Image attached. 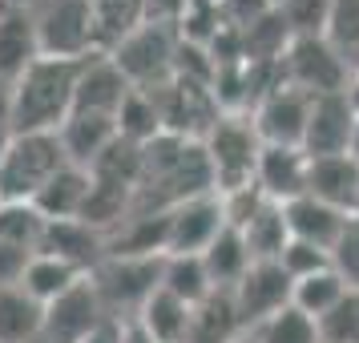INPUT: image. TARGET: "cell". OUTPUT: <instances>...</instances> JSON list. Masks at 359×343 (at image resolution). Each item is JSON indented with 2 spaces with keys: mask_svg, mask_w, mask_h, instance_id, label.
I'll return each instance as SVG.
<instances>
[{
  "mask_svg": "<svg viewBox=\"0 0 359 343\" xmlns=\"http://www.w3.org/2000/svg\"><path fill=\"white\" fill-rule=\"evenodd\" d=\"M271 4H275V8H287V4H291V0H271Z\"/></svg>",
  "mask_w": 359,
  "mask_h": 343,
  "instance_id": "cell-49",
  "label": "cell"
},
{
  "mask_svg": "<svg viewBox=\"0 0 359 343\" xmlns=\"http://www.w3.org/2000/svg\"><path fill=\"white\" fill-rule=\"evenodd\" d=\"M41 323H45V307L25 287H4L0 291V343L41 339Z\"/></svg>",
  "mask_w": 359,
  "mask_h": 343,
  "instance_id": "cell-29",
  "label": "cell"
},
{
  "mask_svg": "<svg viewBox=\"0 0 359 343\" xmlns=\"http://www.w3.org/2000/svg\"><path fill=\"white\" fill-rule=\"evenodd\" d=\"M307 194L335 206V210L355 214L359 206V162L351 154H331V158H311Z\"/></svg>",
  "mask_w": 359,
  "mask_h": 343,
  "instance_id": "cell-18",
  "label": "cell"
},
{
  "mask_svg": "<svg viewBox=\"0 0 359 343\" xmlns=\"http://www.w3.org/2000/svg\"><path fill=\"white\" fill-rule=\"evenodd\" d=\"M307 174H311V154L303 146H262L255 186L262 190V198L287 206V202L307 194Z\"/></svg>",
  "mask_w": 359,
  "mask_h": 343,
  "instance_id": "cell-16",
  "label": "cell"
},
{
  "mask_svg": "<svg viewBox=\"0 0 359 343\" xmlns=\"http://www.w3.org/2000/svg\"><path fill=\"white\" fill-rule=\"evenodd\" d=\"M41 53L36 0H0V77L17 81Z\"/></svg>",
  "mask_w": 359,
  "mask_h": 343,
  "instance_id": "cell-13",
  "label": "cell"
},
{
  "mask_svg": "<svg viewBox=\"0 0 359 343\" xmlns=\"http://www.w3.org/2000/svg\"><path fill=\"white\" fill-rule=\"evenodd\" d=\"M323 343H359V287L343 295L323 319H315Z\"/></svg>",
  "mask_w": 359,
  "mask_h": 343,
  "instance_id": "cell-37",
  "label": "cell"
},
{
  "mask_svg": "<svg viewBox=\"0 0 359 343\" xmlns=\"http://www.w3.org/2000/svg\"><path fill=\"white\" fill-rule=\"evenodd\" d=\"M202 262H206V271H210L214 291H234L238 278L250 271L255 259H250V250H246L243 234H238L234 227H226L206 250H202Z\"/></svg>",
  "mask_w": 359,
  "mask_h": 343,
  "instance_id": "cell-28",
  "label": "cell"
},
{
  "mask_svg": "<svg viewBox=\"0 0 359 343\" xmlns=\"http://www.w3.org/2000/svg\"><path fill=\"white\" fill-rule=\"evenodd\" d=\"M133 93V85L126 81V73L109 61V53H93L81 69L77 81V105L73 109H89V114H109L117 117L121 101Z\"/></svg>",
  "mask_w": 359,
  "mask_h": 343,
  "instance_id": "cell-17",
  "label": "cell"
},
{
  "mask_svg": "<svg viewBox=\"0 0 359 343\" xmlns=\"http://www.w3.org/2000/svg\"><path fill=\"white\" fill-rule=\"evenodd\" d=\"M57 137H61V146H65L69 162L81 166V170H89V166L97 162L101 154L117 142V117L89 114V109H73L69 121L57 130Z\"/></svg>",
  "mask_w": 359,
  "mask_h": 343,
  "instance_id": "cell-19",
  "label": "cell"
},
{
  "mask_svg": "<svg viewBox=\"0 0 359 343\" xmlns=\"http://www.w3.org/2000/svg\"><path fill=\"white\" fill-rule=\"evenodd\" d=\"M214 4H222V0H214Z\"/></svg>",
  "mask_w": 359,
  "mask_h": 343,
  "instance_id": "cell-53",
  "label": "cell"
},
{
  "mask_svg": "<svg viewBox=\"0 0 359 343\" xmlns=\"http://www.w3.org/2000/svg\"><path fill=\"white\" fill-rule=\"evenodd\" d=\"M230 295H234V307H238L243 327L255 331L271 315H278L283 307H291L294 278L283 271V262H250V271L238 278V287Z\"/></svg>",
  "mask_w": 359,
  "mask_h": 343,
  "instance_id": "cell-11",
  "label": "cell"
},
{
  "mask_svg": "<svg viewBox=\"0 0 359 343\" xmlns=\"http://www.w3.org/2000/svg\"><path fill=\"white\" fill-rule=\"evenodd\" d=\"M29 259H33L29 250H20V246H13V243L0 238V291H4V287H20Z\"/></svg>",
  "mask_w": 359,
  "mask_h": 343,
  "instance_id": "cell-41",
  "label": "cell"
},
{
  "mask_svg": "<svg viewBox=\"0 0 359 343\" xmlns=\"http://www.w3.org/2000/svg\"><path fill=\"white\" fill-rule=\"evenodd\" d=\"M238 343H255V335H250V331H246V335H243V339H238Z\"/></svg>",
  "mask_w": 359,
  "mask_h": 343,
  "instance_id": "cell-50",
  "label": "cell"
},
{
  "mask_svg": "<svg viewBox=\"0 0 359 343\" xmlns=\"http://www.w3.org/2000/svg\"><path fill=\"white\" fill-rule=\"evenodd\" d=\"M89 283L97 287V299L114 323H133L149 295L162 287V255L137 259V255H105L89 271Z\"/></svg>",
  "mask_w": 359,
  "mask_h": 343,
  "instance_id": "cell-5",
  "label": "cell"
},
{
  "mask_svg": "<svg viewBox=\"0 0 359 343\" xmlns=\"http://www.w3.org/2000/svg\"><path fill=\"white\" fill-rule=\"evenodd\" d=\"M89 190H93V174L81 170V166L69 162L57 178L36 194V210L45 214L49 222H81V210L89 202Z\"/></svg>",
  "mask_w": 359,
  "mask_h": 343,
  "instance_id": "cell-21",
  "label": "cell"
},
{
  "mask_svg": "<svg viewBox=\"0 0 359 343\" xmlns=\"http://www.w3.org/2000/svg\"><path fill=\"white\" fill-rule=\"evenodd\" d=\"M69 166L57 133H13L0 162V202H36V194Z\"/></svg>",
  "mask_w": 359,
  "mask_h": 343,
  "instance_id": "cell-4",
  "label": "cell"
},
{
  "mask_svg": "<svg viewBox=\"0 0 359 343\" xmlns=\"http://www.w3.org/2000/svg\"><path fill=\"white\" fill-rule=\"evenodd\" d=\"M162 291H170L174 299L198 307L206 295H214L210 271L202 255H162Z\"/></svg>",
  "mask_w": 359,
  "mask_h": 343,
  "instance_id": "cell-30",
  "label": "cell"
},
{
  "mask_svg": "<svg viewBox=\"0 0 359 343\" xmlns=\"http://www.w3.org/2000/svg\"><path fill=\"white\" fill-rule=\"evenodd\" d=\"M109 323V315L101 307L97 287L89 283V275L65 291L61 299L45 303V323H41V339L45 343H85L97 327Z\"/></svg>",
  "mask_w": 359,
  "mask_h": 343,
  "instance_id": "cell-10",
  "label": "cell"
},
{
  "mask_svg": "<svg viewBox=\"0 0 359 343\" xmlns=\"http://www.w3.org/2000/svg\"><path fill=\"white\" fill-rule=\"evenodd\" d=\"M359 117L351 109L347 93H327V97L311 101L307 114V133H303V149L311 158H331V154H351V137H355Z\"/></svg>",
  "mask_w": 359,
  "mask_h": 343,
  "instance_id": "cell-15",
  "label": "cell"
},
{
  "mask_svg": "<svg viewBox=\"0 0 359 343\" xmlns=\"http://www.w3.org/2000/svg\"><path fill=\"white\" fill-rule=\"evenodd\" d=\"M246 335L238 307H234V295L230 291H214L190 315V339L186 343H238Z\"/></svg>",
  "mask_w": 359,
  "mask_h": 343,
  "instance_id": "cell-23",
  "label": "cell"
},
{
  "mask_svg": "<svg viewBox=\"0 0 359 343\" xmlns=\"http://www.w3.org/2000/svg\"><path fill=\"white\" fill-rule=\"evenodd\" d=\"M121 327H126V323H114V319H109V323L97 327V331H93L85 343H121Z\"/></svg>",
  "mask_w": 359,
  "mask_h": 343,
  "instance_id": "cell-44",
  "label": "cell"
},
{
  "mask_svg": "<svg viewBox=\"0 0 359 343\" xmlns=\"http://www.w3.org/2000/svg\"><path fill=\"white\" fill-rule=\"evenodd\" d=\"M178 29L174 25H158L146 20L142 29H133L117 49H109L114 61L126 81L133 89H162L165 81H174V65H178Z\"/></svg>",
  "mask_w": 359,
  "mask_h": 343,
  "instance_id": "cell-7",
  "label": "cell"
},
{
  "mask_svg": "<svg viewBox=\"0 0 359 343\" xmlns=\"http://www.w3.org/2000/svg\"><path fill=\"white\" fill-rule=\"evenodd\" d=\"M283 271L291 278H307V275H315V271H327L331 267V255L327 250H319V246H307V243H287V250H283Z\"/></svg>",
  "mask_w": 359,
  "mask_h": 343,
  "instance_id": "cell-39",
  "label": "cell"
},
{
  "mask_svg": "<svg viewBox=\"0 0 359 343\" xmlns=\"http://www.w3.org/2000/svg\"><path fill=\"white\" fill-rule=\"evenodd\" d=\"M226 230L222 198L202 194L174 210H165V255H202L206 246Z\"/></svg>",
  "mask_w": 359,
  "mask_h": 343,
  "instance_id": "cell-12",
  "label": "cell"
},
{
  "mask_svg": "<svg viewBox=\"0 0 359 343\" xmlns=\"http://www.w3.org/2000/svg\"><path fill=\"white\" fill-rule=\"evenodd\" d=\"M121 343H154V339H149L137 323H126V327H121Z\"/></svg>",
  "mask_w": 359,
  "mask_h": 343,
  "instance_id": "cell-45",
  "label": "cell"
},
{
  "mask_svg": "<svg viewBox=\"0 0 359 343\" xmlns=\"http://www.w3.org/2000/svg\"><path fill=\"white\" fill-rule=\"evenodd\" d=\"M81 278H85L81 267H73V262H65V259H57V255H45V250H41V255L29 259L20 287H25V291L45 307V303H53V299H61L65 291H73Z\"/></svg>",
  "mask_w": 359,
  "mask_h": 343,
  "instance_id": "cell-27",
  "label": "cell"
},
{
  "mask_svg": "<svg viewBox=\"0 0 359 343\" xmlns=\"http://www.w3.org/2000/svg\"><path fill=\"white\" fill-rule=\"evenodd\" d=\"M347 101H351V109H355V117H359V73H351V81H347Z\"/></svg>",
  "mask_w": 359,
  "mask_h": 343,
  "instance_id": "cell-46",
  "label": "cell"
},
{
  "mask_svg": "<svg viewBox=\"0 0 359 343\" xmlns=\"http://www.w3.org/2000/svg\"><path fill=\"white\" fill-rule=\"evenodd\" d=\"M283 85H291L307 97H327L343 93L351 81V61L343 57L323 33H294L283 61H278Z\"/></svg>",
  "mask_w": 359,
  "mask_h": 343,
  "instance_id": "cell-6",
  "label": "cell"
},
{
  "mask_svg": "<svg viewBox=\"0 0 359 343\" xmlns=\"http://www.w3.org/2000/svg\"><path fill=\"white\" fill-rule=\"evenodd\" d=\"M202 194H214V178L210 166H206V154H202V142L162 133L149 146H142V178L133 190V210L165 214Z\"/></svg>",
  "mask_w": 359,
  "mask_h": 343,
  "instance_id": "cell-1",
  "label": "cell"
},
{
  "mask_svg": "<svg viewBox=\"0 0 359 343\" xmlns=\"http://www.w3.org/2000/svg\"><path fill=\"white\" fill-rule=\"evenodd\" d=\"M323 36L347 61H355L359 57V0H331L327 4Z\"/></svg>",
  "mask_w": 359,
  "mask_h": 343,
  "instance_id": "cell-36",
  "label": "cell"
},
{
  "mask_svg": "<svg viewBox=\"0 0 359 343\" xmlns=\"http://www.w3.org/2000/svg\"><path fill=\"white\" fill-rule=\"evenodd\" d=\"M33 343H45V339H33Z\"/></svg>",
  "mask_w": 359,
  "mask_h": 343,
  "instance_id": "cell-52",
  "label": "cell"
},
{
  "mask_svg": "<svg viewBox=\"0 0 359 343\" xmlns=\"http://www.w3.org/2000/svg\"><path fill=\"white\" fill-rule=\"evenodd\" d=\"M347 291H351V287L343 283V275L335 267H327V271H315V275H307V278H294L291 307H299L303 315H311V319H323Z\"/></svg>",
  "mask_w": 359,
  "mask_h": 343,
  "instance_id": "cell-31",
  "label": "cell"
},
{
  "mask_svg": "<svg viewBox=\"0 0 359 343\" xmlns=\"http://www.w3.org/2000/svg\"><path fill=\"white\" fill-rule=\"evenodd\" d=\"M351 73H359V57H355V61H351Z\"/></svg>",
  "mask_w": 359,
  "mask_h": 343,
  "instance_id": "cell-51",
  "label": "cell"
},
{
  "mask_svg": "<svg viewBox=\"0 0 359 343\" xmlns=\"http://www.w3.org/2000/svg\"><path fill=\"white\" fill-rule=\"evenodd\" d=\"M218 8H222V25H226V29H234V33H246V29H250L255 20L266 17L275 4H271V0H222Z\"/></svg>",
  "mask_w": 359,
  "mask_h": 343,
  "instance_id": "cell-40",
  "label": "cell"
},
{
  "mask_svg": "<svg viewBox=\"0 0 359 343\" xmlns=\"http://www.w3.org/2000/svg\"><path fill=\"white\" fill-rule=\"evenodd\" d=\"M45 230H49V218L33 202H0V238L4 243L36 255L45 243Z\"/></svg>",
  "mask_w": 359,
  "mask_h": 343,
  "instance_id": "cell-32",
  "label": "cell"
},
{
  "mask_svg": "<svg viewBox=\"0 0 359 343\" xmlns=\"http://www.w3.org/2000/svg\"><path fill=\"white\" fill-rule=\"evenodd\" d=\"M190 0H146V20H158V25H174L178 29L182 13H186Z\"/></svg>",
  "mask_w": 359,
  "mask_h": 343,
  "instance_id": "cell-42",
  "label": "cell"
},
{
  "mask_svg": "<svg viewBox=\"0 0 359 343\" xmlns=\"http://www.w3.org/2000/svg\"><path fill=\"white\" fill-rule=\"evenodd\" d=\"M146 93H154V105H158V117H162V133L186 137V142H202L214 130V121L222 117V105L214 101L210 85L186 81V77H174L162 89H146Z\"/></svg>",
  "mask_w": 359,
  "mask_h": 343,
  "instance_id": "cell-8",
  "label": "cell"
},
{
  "mask_svg": "<svg viewBox=\"0 0 359 343\" xmlns=\"http://www.w3.org/2000/svg\"><path fill=\"white\" fill-rule=\"evenodd\" d=\"M89 174L101 182H114V186H126V190H137V178H142V146L117 137L114 146L89 166Z\"/></svg>",
  "mask_w": 359,
  "mask_h": 343,
  "instance_id": "cell-34",
  "label": "cell"
},
{
  "mask_svg": "<svg viewBox=\"0 0 359 343\" xmlns=\"http://www.w3.org/2000/svg\"><path fill=\"white\" fill-rule=\"evenodd\" d=\"M89 57H36L13 81V133H57L77 105V81Z\"/></svg>",
  "mask_w": 359,
  "mask_h": 343,
  "instance_id": "cell-2",
  "label": "cell"
},
{
  "mask_svg": "<svg viewBox=\"0 0 359 343\" xmlns=\"http://www.w3.org/2000/svg\"><path fill=\"white\" fill-rule=\"evenodd\" d=\"M355 214H359V206H355Z\"/></svg>",
  "mask_w": 359,
  "mask_h": 343,
  "instance_id": "cell-54",
  "label": "cell"
},
{
  "mask_svg": "<svg viewBox=\"0 0 359 343\" xmlns=\"http://www.w3.org/2000/svg\"><path fill=\"white\" fill-rule=\"evenodd\" d=\"M238 234H243V243H246V250H250V259L255 262H278L283 259V250H287V243H291L287 210L266 198L259 210L246 218V227L238 230Z\"/></svg>",
  "mask_w": 359,
  "mask_h": 343,
  "instance_id": "cell-24",
  "label": "cell"
},
{
  "mask_svg": "<svg viewBox=\"0 0 359 343\" xmlns=\"http://www.w3.org/2000/svg\"><path fill=\"white\" fill-rule=\"evenodd\" d=\"M36 29H41V53L45 57L81 61V57L97 53L89 0H36Z\"/></svg>",
  "mask_w": 359,
  "mask_h": 343,
  "instance_id": "cell-9",
  "label": "cell"
},
{
  "mask_svg": "<svg viewBox=\"0 0 359 343\" xmlns=\"http://www.w3.org/2000/svg\"><path fill=\"white\" fill-rule=\"evenodd\" d=\"M41 250L73 262V267H81L85 275H89V271L105 259V234H97V230L85 227V222H49ZM41 250H36V255H41Z\"/></svg>",
  "mask_w": 359,
  "mask_h": 343,
  "instance_id": "cell-22",
  "label": "cell"
},
{
  "mask_svg": "<svg viewBox=\"0 0 359 343\" xmlns=\"http://www.w3.org/2000/svg\"><path fill=\"white\" fill-rule=\"evenodd\" d=\"M202 154H206V166H210L214 194H230V190L255 186L262 137L255 130L250 114H222L214 121V130L202 137Z\"/></svg>",
  "mask_w": 359,
  "mask_h": 343,
  "instance_id": "cell-3",
  "label": "cell"
},
{
  "mask_svg": "<svg viewBox=\"0 0 359 343\" xmlns=\"http://www.w3.org/2000/svg\"><path fill=\"white\" fill-rule=\"evenodd\" d=\"M250 335H255V343H323L315 319L303 315L299 307H283L278 315H271L266 323L255 327Z\"/></svg>",
  "mask_w": 359,
  "mask_h": 343,
  "instance_id": "cell-35",
  "label": "cell"
},
{
  "mask_svg": "<svg viewBox=\"0 0 359 343\" xmlns=\"http://www.w3.org/2000/svg\"><path fill=\"white\" fill-rule=\"evenodd\" d=\"M311 101L315 97L299 93L291 85H275V89L250 109V121H255V130H259L262 146H303Z\"/></svg>",
  "mask_w": 359,
  "mask_h": 343,
  "instance_id": "cell-14",
  "label": "cell"
},
{
  "mask_svg": "<svg viewBox=\"0 0 359 343\" xmlns=\"http://www.w3.org/2000/svg\"><path fill=\"white\" fill-rule=\"evenodd\" d=\"M0 126L13 130V81L0 77Z\"/></svg>",
  "mask_w": 359,
  "mask_h": 343,
  "instance_id": "cell-43",
  "label": "cell"
},
{
  "mask_svg": "<svg viewBox=\"0 0 359 343\" xmlns=\"http://www.w3.org/2000/svg\"><path fill=\"white\" fill-rule=\"evenodd\" d=\"M331 267L343 275L347 287H359V214H351L347 227L339 230V238L331 246Z\"/></svg>",
  "mask_w": 359,
  "mask_h": 343,
  "instance_id": "cell-38",
  "label": "cell"
},
{
  "mask_svg": "<svg viewBox=\"0 0 359 343\" xmlns=\"http://www.w3.org/2000/svg\"><path fill=\"white\" fill-rule=\"evenodd\" d=\"M93 13V41L97 53L117 49L133 29L146 25V0H89Z\"/></svg>",
  "mask_w": 359,
  "mask_h": 343,
  "instance_id": "cell-26",
  "label": "cell"
},
{
  "mask_svg": "<svg viewBox=\"0 0 359 343\" xmlns=\"http://www.w3.org/2000/svg\"><path fill=\"white\" fill-rule=\"evenodd\" d=\"M8 142H13V130H8V126H0V162H4V149H8Z\"/></svg>",
  "mask_w": 359,
  "mask_h": 343,
  "instance_id": "cell-47",
  "label": "cell"
},
{
  "mask_svg": "<svg viewBox=\"0 0 359 343\" xmlns=\"http://www.w3.org/2000/svg\"><path fill=\"white\" fill-rule=\"evenodd\" d=\"M351 158L359 162V126H355V137H351Z\"/></svg>",
  "mask_w": 359,
  "mask_h": 343,
  "instance_id": "cell-48",
  "label": "cell"
},
{
  "mask_svg": "<svg viewBox=\"0 0 359 343\" xmlns=\"http://www.w3.org/2000/svg\"><path fill=\"white\" fill-rule=\"evenodd\" d=\"M190 315H194L190 303H182V299H174L170 291L158 287L133 323L142 327L154 343H186L190 339Z\"/></svg>",
  "mask_w": 359,
  "mask_h": 343,
  "instance_id": "cell-25",
  "label": "cell"
},
{
  "mask_svg": "<svg viewBox=\"0 0 359 343\" xmlns=\"http://www.w3.org/2000/svg\"><path fill=\"white\" fill-rule=\"evenodd\" d=\"M117 137H126L133 146H149L154 137H162V117H158L154 93L133 89L130 97L121 101V109H117Z\"/></svg>",
  "mask_w": 359,
  "mask_h": 343,
  "instance_id": "cell-33",
  "label": "cell"
},
{
  "mask_svg": "<svg viewBox=\"0 0 359 343\" xmlns=\"http://www.w3.org/2000/svg\"><path fill=\"white\" fill-rule=\"evenodd\" d=\"M283 210H287V227H291L294 243L319 246V250H327V255H331L339 230L347 227V218H351L347 210H335V206H327V202H319V198H311V194L287 202Z\"/></svg>",
  "mask_w": 359,
  "mask_h": 343,
  "instance_id": "cell-20",
  "label": "cell"
}]
</instances>
